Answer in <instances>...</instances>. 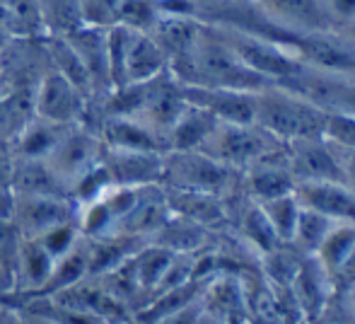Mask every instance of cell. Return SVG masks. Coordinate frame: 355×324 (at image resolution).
Returning <instances> with one entry per match:
<instances>
[{"label":"cell","mask_w":355,"mask_h":324,"mask_svg":"<svg viewBox=\"0 0 355 324\" xmlns=\"http://www.w3.org/2000/svg\"><path fill=\"white\" fill-rule=\"evenodd\" d=\"M169 73L182 85L247 89V92H261L271 87V83L254 73L230 46L227 39L211 24H203L193 49L182 61L172 63Z\"/></svg>","instance_id":"cell-1"},{"label":"cell","mask_w":355,"mask_h":324,"mask_svg":"<svg viewBox=\"0 0 355 324\" xmlns=\"http://www.w3.org/2000/svg\"><path fill=\"white\" fill-rule=\"evenodd\" d=\"M257 123L278 141L290 143L302 138H324L327 114L300 94L290 92L281 85H271L259 92Z\"/></svg>","instance_id":"cell-2"},{"label":"cell","mask_w":355,"mask_h":324,"mask_svg":"<svg viewBox=\"0 0 355 324\" xmlns=\"http://www.w3.org/2000/svg\"><path fill=\"white\" fill-rule=\"evenodd\" d=\"M239 174L201 151H169L164 153L162 187L232 198L239 194Z\"/></svg>","instance_id":"cell-3"},{"label":"cell","mask_w":355,"mask_h":324,"mask_svg":"<svg viewBox=\"0 0 355 324\" xmlns=\"http://www.w3.org/2000/svg\"><path fill=\"white\" fill-rule=\"evenodd\" d=\"M107 44L114 89L121 85L145 83L169 68L159 44L145 32L114 24L107 32Z\"/></svg>","instance_id":"cell-4"},{"label":"cell","mask_w":355,"mask_h":324,"mask_svg":"<svg viewBox=\"0 0 355 324\" xmlns=\"http://www.w3.org/2000/svg\"><path fill=\"white\" fill-rule=\"evenodd\" d=\"M285 143L261 128L259 123H227L220 121L208 141L201 146V153L215 160L230 164L232 169L242 172L249 164L259 162L271 153L283 151Z\"/></svg>","instance_id":"cell-5"},{"label":"cell","mask_w":355,"mask_h":324,"mask_svg":"<svg viewBox=\"0 0 355 324\" xmlns=\"http://www.w3.org/2000/svg\"><path fill=\"white\" fill-rule=\"evenodd\" d=\"M281 87L300 94L324 114H351L355 117V73L322 71V68L300 66L290 78L278 83Z\"/></svg>","instance_id":"cell-6"},{"label":"cell","mask_w":355,"mask_h":324,"mask_svg":"<svg viewBox=\"0 0 355 324\" xmlns=\"http://www.w3.org/2000/svg\"><path fill=\"white\" fill-rule=\"evenodd\" d=\"M104 143L94 128L87 123H73L56 146V151L46 157L49 164L56 169V174L73 189L80 177L94 169L104 157Z\"/></svg>","instance_id":"cell-7"},{"label":"cell","mask_w":355,"mask_h":324,"mask_svg":"<svg viewBox=\"0 0 355 324\" xmlns=\"http://www.w3.org/2000/svg\"><path fill=\"white\" fill-rule=\"evenodd\" d=\"M78 203L73 198L56 196H22L12 194L10 221L17 225L22 237H42L63 223L78 221Z\"/></svg>","instance_id":"cell-8"},{"label":"cell","mask_w":355,"mask_h":324,"mask_svg":"<svg viewBox=\"0 0 355 324\" xmlns=\"http://www.w3.org/2000/svg\"><path fill=\"white\" fill-rule=\"evenodd\" d=\"M89 102L58 71H49L34 89V117L53 123H83Z\"/></svg>","instance_id":"cell-9"},{"label":"cell","mask_w":355,"mask_h":324,"mask_svg":"<svg viewBox=\"0 0 355 324\" xmlns=\"http://www.w3.org/2000/svg\"><path fill=\"white\" fill-rule=\"evenodd\" d=\"M285 160L295 182H343L338 151L327 138L285 143Z\"/></svg>","instance_id":"cell-10"},{"label":"cell","mask_w":355,"mask_h":324,"mask_svg":"<svg viewBox=\"0 0 355 324\" xmlns=\"http://www.w3.org/2000/svg\"><path fill=\"white\" fill-rule=\"evenodd\" d=\"M107 27H83L73 29V32L63 34L71 42V46L78 51L80 61H83L85 71H87L89 80L94 89V102L89 107H99L104 99L112 94V66H109V44H107Z\"/></svg>","instance_id":"cell-11"},{"label":"cell","mask_w":355,"mask_h":324,"mask_svg":"<svg viewBox=\"0 0 355 324\" xmlns=\"http://www.w3.org/2000/svg\"><path fill=\"white\" fill-rule=\"evenodd\" d=\"M182 94L189 104L211 112L218 121L257 123L259 92L227 89V87H201V85H182Z\"/></svg>","instance_id":"cell-12"},{"label":"cell","mask_w":355,"mask_h":324,"mask_svg":"<svg viewBox=\"0 0 355 324\" xmlns=\"http://www.w3.org/2000/svg\"><path fill=\"white\" fill-rule=\"evenodd\" d=\"M295 187H297V182H295L288 160H285V146L283 151L271 153L259 162L249 164L239 174V191L257 203L283 196V194H293Z\"/></svg>","instance_id":"cell-13"},{"label":"cell","mask_w":355,"mask_h":324,"mask_svg":"<svg viewBox=\"0 0 355 324\" xmlns=\"http://www.w3.org/2000/svg\"><path fill=\"white\" fill-rule=\"evenodd\" d=\"M102 164L114 187H150L162 184L164 153L104 148Z\"/></svg>","instance_id":"cell-14"},{"label":"cell","mask_w":355,"mask_h":324,"mask_svg":"<svg viewBox=\"0 0 355 324\" xmlns=\"http://www.w3.org/2000/svg\"><path fill=\"white\" fill-rule=\"evenodd\" d=\"M169 216H172V211H169L162 184H150V187L141 189L138 201L114 225V230L109 235H131V237H141V240H150L164 225V221Z\"/></svg>","instance_id":"cell-15"},{"label":"cell","mask_w":355,"mask_h":324,"mask_svg":"<svg viewBox=\"0 0 355 324\" xmlns=\"http://www.w3.org/2000/svg\"><path fill=\"white\" fill-rule=\"evenodd\" d=\"M295 196L300 206L312 208L334 223H355V191L346 182H300Z\"/></svg>","instance_id":"cell-16"},{"label":"cell","mask_w":355,"mask_h":324,"mask_svg":"<svg viewBox=\"0 0 355 324\" xmlns=\"http://www.w3.org/2000/svg\"><path fill=\"white\" fill-rule=\"evenodd\" d=\"M164 196H167L169 211L208 230L218 232L230 225V198L203 191H182V189H164Z\"/></svg>","instance_id":"cell-17"},{"label":"cell","mask_w":355,"mask_h":324,"mask_svg":"<svg viewBox=\"0 0 355 324\" xmlns=\"http://www.w3.org/2000/svg\"><path fill=\"white\" fill-rule=\"evenodd\" d=\"M94 131L99 133V138H102V143L107 148L167 153V146H164L162 138L133 117H99V123L94 126Z\"/></svg>","instance_id":"cell-18"},{"label":"cell","mask_w":355,"mask_h":324,"mask_svg":"<svg viewBox=\"0 0 355 324\" xmlns=\"http://www.w3.org/2000/svg\"><path fill=\"white\" fill-rule=\"evenodd\" d=\"M293 291L297 298L300 307H302L307 324L317 322L319 315L324 312V307L329 305V300L334 298V283L331 276L327 273V268L319 264L317 257H304L300 264V271L293 281Z\"/></svg>","instance_id":"cell-19"},{"label":"cell","mask_w":355,"mask_h":324,"mask_svg":"<svg viewBox=\"0 0 355 324\" xmlns=\"http://www.w3.org/2000/svg\"><path fill=\"white\" fill-rule=\"evenodd\" d=\"M53 264H56V259L49 254L42 240L22 237L17 264H15V293H10V296H17V293H24V298L37 296L46 286L49 276L53 271Z\"/></svg>","instance_id":"cell-20"},{"label":"cell","mask_w":355,"mask_h":324,"mask_svg":"<svg viewBox=\"0 0 355 324\" xmlns=\"http://www.w3.org/2000/svg\"><path fill=\"white\" fill-rule=\"evenodd\" d=\"M10 191L22 194V196H56L71 198V189L56 174V169L49 164V160H29V157H17L10 182Z\"/></svg>","instance_id":"cell-21"},{"label":"cell","mask_w":355,"mask_h":324,"mask_svg":"<svg viewBox=\"0 0 355 324\" xmlns=\"http://www.w3.org/2000/svg\"><path fill=\"white\" fill-rule=\"evenodd\" d=\"M203 22L196 17H189V15H172V12H162L155 24V29L150 32V37L159 44V49L167 56V63L182 61L189 51L193 49L198 32H201Z\"/></svg>","instance_id":"cell-22"},{"label":"cell","mask_w":355,"mask_h":324,"mask_svg":"<svg viewBox=\"0 0 355 324\" xmlns=\"http://www.w3.org/2000/svg\"><path fill=\"white\" fill-rule=\"evenodd\" d=\"M206 312L223 317L225 322H244V283L239 273H218L206 283L201 296Z\"/></svg>","instance_id":"cell-23"},{"label":"cell","mask_w":355,"mask_h":324,"mask_svg":"<svg viewBox=\"0 0 355 324\" xmlns=\"http://www.w3.org/2000/svg\"><path fill=\"white\" fill-rule=\"evenodd\" d=\"M71 126L73 123H53L32 114L12 141L15 155L29 157V160H37V157L46 160V157L56 151V146L61 143V138L66 136V131Z\"/></svg>","instance_id":"cell-24"},{"label":"cell","mask_w":355,"mask_h":324,"mask_svg":"<svg viewBox=\"0 0 355 324\" xmlns=\"http://www.w3.org/2000/svg\"><path fill=\"white\" fill-rule=\"evenodd\" d=\"M215 237L213 230L198 225V223L182 218L177 213L164 221V225L150 237L148 242H155L159 247L169 249V252H184V254H198L211 249V240Z\"/></svg>","instance_id":"cell-25"},{"label":"cell","mask_w":355,"mask_h":324,"mask_svg":"<svg viewBox=\"0 0 355 324\" xmlns=\"http://www.w3.org/2000/svg\"><path fill=\"white\" fill-rule=\"evenodd\" d=\"M87 240V262L89 276H102V273L116 268L126 259H131L148 240L131 235H102V237H85Z\"/></svg>","instance_id":"cell-26"},{"label":"cell","mask_w":355,"mask_h":324,"mask_svg":"<svg viewBox=\"0 0 355 324\" xmlns=\"http://www.w3.org/2000/svg\"><path fill=\"white\" fill-rule=\"evenodd\" d=\"M218 119L211 112L201 107L189 104L184 114L177 119L167 133V153L169 151H201V146L208 141V136L218 126Z\"/></svg>","instance_id":"cell-27"},{"label":"cell","mask_w":355,"mask_h":324,"mask_svg":"<svg viewBox=\"0 0 355 324\" xmlns=\"http://www.w3.org/2000/svg\"><path fill=\"white\" fill-rule=\"evenodd\" d=\"M237 237L252 252H257L259 259L281 244L278 235L273 232L271 223H268V218L263 216L261 206L257 201H252V198H247L244 194H242V206L237 211Z\"/></svg>","instance_id":"cell-28"},{"label":"cell","mask_w":355,"mask_h":324,"mask_svg":"<svg viewBox=\"0 0 355 324\" xmlns=\"http://www.w3.org/2000/svg\"><path fill=\"white\" fill-rule=\"evenodd\" d=\"M174 254L177 252H169V249L159 247V244H155V242H145L143 247L133 254V266H136L138 286H141V291H143L145 302H148L150 298H153V293L159 288V283H162Z\"/></svg>","instance_id":"cell-29"},{"label":"cell","mask_w":355,"mask_h":324,"mask_svg":"<svg viewBox=\"0 0 355 324\" xmlns=\"http://www.w3.org/2000/svg\"><path fill=\"white\" fill-rule=\"evenodd\" d=\"M87 276H89L87 240H85V235H83V240L75 244L71 252H66L63 257L56 259L46 286H44L37 296H53V293L63 291V288H68V286H75V283L83 281V278H87ZM37 296H32V298H37Z\"/></svg>","instance_id":"cell-30"},{"label":"cell","mask_w":355,"mask_h":324,"mask_svg":"<svg viewBox=\"0 0 355 324\" xmlns=\"http://www.w3.org/2000/svg\"><path fill=\"white\" fill-rule=\"evenodd\" d=\"M46 49H49V56H51L53 63V71H58L63 78H68L80 92L87 97V102H94V89H92V80H89L87 71H85L83 61H80L78 51L71 46L66 37H46Z\"/></svg>","instance_id":"cell-31"},{"label":"cell","mask_w":355,"mask_h":324,"mask_svg":"<svg viewBox=\"0 0 355 324\" xmlns=\"http://www.w3.org/2000/svg\"><path fill=\"white\" fill-rule=\"evenodd\" d=\"M44 37H61L83 27L78 0H37Z\"/></svg>","instance_id":"cell-32"},{"label":"cell","mask_w":355,"mask_h":324,"mask_svg":"<svg viewBox=\"0 0 355 324\" xmlns=\"http://www.w3.org/2000/svg\"><path fill=\"white\" fill-rule=\"evenodd\" d=\"M334 225H338V223H334L331 218L322 216V213L312 211V208L302 206L300 218H297V225H295V235H293V240H290V244H295L304 257H314L317 249H319V244L324 242V237L334 230Z\"/></svg>","instance_id":"cell-33"},{"label":"cell","mask_w":355,"mask_h":324,"mask_svg":"<svg viewBox=\"0 0 355 324\" xmlns=\"http://www.w3.org/2000/svg\"><path fill=\"white\" fill-rule=\"evenodd\" d=\"M263 211V216L268 218L271 223L273 232L278 235L281 242H290L295 235V225H297V218H300V206L297 196L293 194H283V196H276V198H268V201H261L259 203Z\"/></svg>","instance_id":"cell-34"},{"label":"cell","mask_w":355,"mask_h":324,"mask_svg":"<svg viewBox=\"0 0 355 324\" xmlns=\"http://www.w3.org/2000/svg\"><path fill=\"white\" fill-rule=\"evenodd\" d=\"M353 247H355V223H338V225H334V230L324 237V242L319 244L314 257L327 268L329 276H334V271L341 266L343 259L351 254Z\"/></svg>","instance_id":"cell-35"},{"label":"cell","mask_w":355,"mask_h":324,"mask_svg":"<svg viewBox=\"0 0 355 324\" xmlns=\"http://www.w3.org/2000/svg\"><path fill=\"white\" fill-rule=\"evenodd\" d=\"M0 8L12 24L15 37H44L37 0H0Z\"/></svg>","instance_id":"cell-36"},{"label":"cell","mask_w":355,"mask_h":324,"mask_svg":"<svg viewBox=\"0 0 355 324\" xmlns=\"http://www.w3.org/2000/svg\"><path fill=\"white\" fill-rule=\"evenodd\" d=\"M159 15H162V10H159L157 0H121L116 24L150 34L157 24Z\"/></svg>","instance_id":"cell-37"},{"label":"cell","mask_w":355,"mask_h":324,"mask_svg":"<svg viewBox=\"0 0 355 324\" xmlns=\"http://www.w3.org/2000/svg\"><path fill=\"white\" fill-rule=\"evenodd\" d=\"M83 22L89 27H114L121 0H78Z\"/></svg>","instance_id":"cell-38"},{"label":"cell","mask_w":355,"mask_h":324,"mask_svg":"<svg viewBox=\"0 0 355 324\" xmlns=\"http://www.w3.org/2000/svg\"><path fill=\"white\" fill-rule=\"evenodd\" d=\"M324 138L343 151H355V117L351 114H327Z\"/></svg>","instance_id":"cell-39"},{"label":"cell","mask_w":355,"mask_h":324,"mask_svg":"<svg viewBox=\"0 0 355 324\" xmlns=\"http://www.w3.org/2000/svg\"><path fill=\"white\" fill-rule=\"evenodd\" d=\"M19 244H22V232L10 221V216H0V264L8 266L12 273L15 264H17Z\"/></svg>","instance_id":"cell-40"},{"label":"cell","mask_w":355,"mask_h":324,"mask_svg":"<svg viewBox=\"0 0 355 324\" xmlns=\"http://www.w3.org/2000/svg\"><path fill=\"white\" fill-rule=\"evenodd\" d=\"M322 8L334 32L355 27V0H322Z\"/></svg>","instance_id":"cell-41"},{"label":"cell","mask_w":355,"mask_h":324,"mask_svg":"<svg viewBox=\"0 0 355 324\" xmlns=\"http://www.w3.org/2000/svg\"><path fill=\"white\" fill-rule=\"evenodd\" d=\"M319 324H355V307L348 296H334L324 312L319 315Z\"/></svg>","instance_id":"cell-42"},{"label":"cell","mask_w":355,"mask_h":324,"mask_svg":"<svg viewBox=\"0 0 355 324\" xmlns=\"http://www.w3.org/2000/svg\"><path fill=\"white\" fill-rule=\"evenodd\" d=\"M331 283H334V296H346V293H351L355 288V247L343 259L341 266L334 271Z\"/></svg>","instance_id":"cell-43"},{"label":"cell","mask_w":355,"mask_h":324,"mask_svg":"<svg viewBox=\"0 0 355 324\" xmlns=\"http://www.w3.org/2000/svg\"><path fill=\"white\" fill-rule=\"evenodd\" d=\"M15 162H17V155H15L12 141H10V138L0 136V189H5V191H10V182H12Z\"/></svg>","instance_id":"cell-44"},{"label":"cell","mask_w":355,"mask_h":324,"mask_svg":"<svg viewBox=\"0 0 355 324\" xmlns=\"http://www.w3.org/2000/svg\"><path fill=\"white\" fill-rule=\"evenodd\" d=\"M189 8H191L193 17L201 19V22H206L211 15H215L218 10L227 8L230 3H234V0H187Z\"/></svg>","instance_id":"cell-45"},{"label":"cell","mask_w":355,"mask_h":324,"mask_svg":"<svg viewBox=\"0 0 355 324\" xmlns=\"http://www.w3.org/2000/svg\"><path fill=\"white\" fill-rule=\"evenodd\" d=\"M201 310H203L201 300L191 302L189 307H184V310L174 312V315H169V317H164V320H159L157 324H193V322L198 320V315H201Z\"/></svg>","instance_id":"cell-46"},{"label":"cell","mask_w":355,"mask_h":324,"mask_svg":"<svg viewBox=\"0 0 355 324\" xmlns=\"http://www.w3.org/2000/svg\"><path fill=\"white\" fill-rule=\"evenodd\" d=\"M336 151H338V160H341L343 182L355 191V151H343V148H336Z\"/></svg>","instance_id":"cell-47"},{"label":"cell","mask_w":355,"mask_h":324,"mask_svg":"<svg viewBox=\"0 0 355 324\" xmlns=\"http://www.w3.org/2000/svg\"><path fill=\"white\" fill-rule=\"evenodd\" d=\"M10 293H15V273L0 264V298L10 296Z\"/></svg>","instance_id":"cell-48"},{"label":"cell","mask_w":355,"mask_h":324,"mask_svg":"<svg viewBox=\"0 0 355 324\" xmlns=\"http://www.w3.org/2000/svg\"><path fill=\"white\" fill-rule=\"evenodd\" d=\"M17 320H19V324H56V322L46 320V317L32 315V312H24V310L17 312Z\"/></svg>","instance_id":"cell-49"},{"label":"cell","mask_w":355,"mask_h":324,"mask_svg":"<svg viewBox=\"0 0 355 324\" xmlns=\"http://www.w3.org/2000/svg\"><path fill=\"white\" fill-rule=\"evenodd\" d=\"M10 206H12V191L0 189V216H10Z\"/></svg>","instance_id":"cell-50"},{"label":"cell","mask_w":355,"mask_h":324,"mask_svg":"<svg viewBox=\"0 0 355 324\" xmlns=\"http://www.w3.org/2000/svg\"><path fill=\"white\" fill-rule=\"evenodd\" d=\"M193 324H230V322H225L223 317L213 315V312H206V310H201V315H198V320L193 322Z\"/></svg>","instance_id":"cell-51"},{"label":"cell","mask_w":355,"mask_h":324,"mask_svg":"<svg viewBox=\"0 0 355 324\" xmlns=\"http://www.w3.org/2000/svg\"><path fill=\"white\" fill-rule=\"evenodd\" d=\"M343 34H346L348 42H351L353 46H355V27H351V29H343Z\"/></svg>","instance_id":"cell-52"},{"label":"cell","mask_w":355,"mask_h":324,"mask_svg":"<svg viewBox=\"0 0 355 324\" xmlns=\"http://www.w3.org/2000/svg\"><path fill=\"white\" fill-rule=\"evenodd\" d=\"M346 296H348V298H351V302H353V307H355V288H353V291H351V293H346Z\"/></svg>","instance_id":"cell-53"},{"label":"cell","mask_w":355,"mask_h":324,"mask_svg":"<svg viewBox=\"0 0 355 324\" xmlns=\"http://www.w3.org/2000/svg\"><path fill=\"white\" fill-rule=\"evenodd\" d=\"M0 97H3V76H0Z\"/></svg>","instance_id":"cell-54"},{"label":"cell","mask_w":355,"mask_h":324,"mask_svg":"<svg viewBox=\"0 0 355 324\" xmlns=\"http://www.w3.org/2000/svg\"><path fill=\"white\" fill-rule=\"evenodd\" d=\"M312 324H319V322H312Z\"/></svg>","instance_id":"cell-55"}]
</instances>
